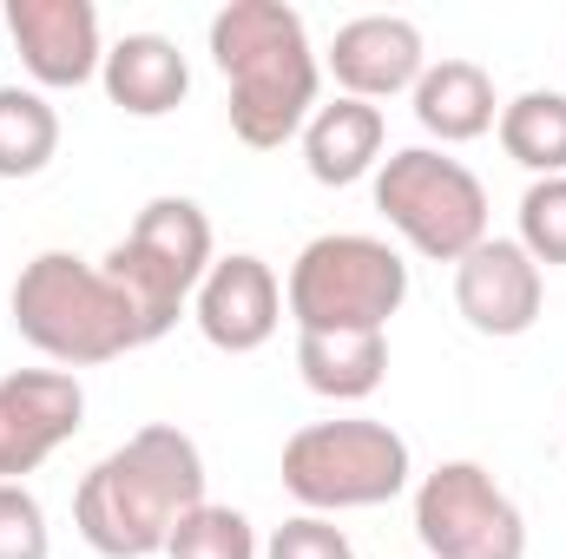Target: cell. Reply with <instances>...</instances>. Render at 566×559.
I'll use <instances>...</instances> for the list:
<instances>
[{
	"instance_id": "1",
	"label": "cell",
	"mask_w": 566,
	"mask_h": 559,
	"mask_svg": "<svg viewBox=\"0 0 566 559\" xmlns=\"http://www.w3.org/2000/svg\"><path fill=\"white\" fill-rule=\"evenodd\" d=\"M191 507H205V454L171 421H151L133 441H119L73 487V527L99 559L165 553Z\"/></svg>"
},
{
	"instance_id": "2",
	"label": "cell",
	"mask_w": 566,
	"mask_h": 559,
	"mask_svg": "<svg viewBox=\"0 0 566 559\" xmlns=\"http://www.w3.org/2000/svg\"><path fill=\"white\" fill-rule=\"evenodd\" d=\"M211 60L231 93V133L251 151H283L303 139L316 93H323V60L310 46V27L283 0H231L211 13Z\"/></svg>"
},
{
	"instance_id": "3",
	"label": "cell",
	"mask_w": 566,
	"mask_h": 559,
	"mask_svg": "<svg viewBox=\"0 0 566 559\" xmlns=\"http://www.w3.org/2000/svg\"><path fill=\"white\" fill-rule=\"evenodd\" d=\"M7 309H13L20 342H33L60 369H99V362H119V356L145 349L133 303L119 296V283L99 264L73 257V251L27 257L20 277H13Z\"/></svg>"
},
{
	"instance_id": "4",
	"label": "cell",
	"mask_w": 566,
	"mask_h": 559,
	"mask_svg": "<svg viewBox=\"0 0 566 559\" xmlns=\"http://www.w3.org/2000/svg\"><path fill=\"white\" fill-rule=\"evenodd\" d=\"M416 454L409 441L376 415H336V421H303L283 441V494L303 514H363L389 507L409 494Z\"/></svg>"
},
{
	"instance_id": "5",
	"label": "cell",
	"mask_w": 566,
	"mask_h": 559,
	"mask_svg": "<svg viewBox=\"0 0 566 559\" xmlns=\"http://www.w3.org/2000/svg\"><path fill=\"white\" fill-rule=\"evenodd\" d=\"M402 303H409V264L396 244H382L369 231L310 238L283 277V309L296 316V336L389 329V316Z\"/></svg>"
},
{
	"instance_id": "6",
	"label": "cell",
	"mask_w": 566,
	"mask_h": 559,
	"mask_svg": "<svg viewBox=\"0 0 566 559\" xmlns=\"http://www.w3.org/2000/svg\"><path fill=\"white\" fill-rule=\"evenodd\" d=\"M218 264L211 251V218L191 204V198H151L133 231L106 251V277L119 283V296L133 303V323H139V342H158L185 303L198 296L205 271Z\"/></svg>"
},
{
	"instance_id": "7",
	"label": "cell",
	"mask_w": 566,
	"mask_h": 559,
	"mask_svg": "<svg viewBox=\"0 0 566 559\" xmlns=\"http://www.w3.org/2000/svg\"><path fill=\"white\" fill-rule=\"evenodd\" d=\"M376 211L428 264H461L474 244L494 238L488 231V184L434 145H402L376 165Z\"/></svg>"
},
{
	"instance_id": "8",
	"label": "cell",
	"mask_w": 566,
	"mask_h": 559,
	"mask_svg": "<svg viewBox=\"0 0 566 559\" xmlns=\"http://www.w3.org/2000/svg\"><path fill=\"white\" fill-rule=\"evenodd\" d=\"M416 540L428 559H527V514L481 461H441L416 481Z\"/></svg>"
},
{
	"instance_id": "9",
	"label": "cell",
	"mask_w": 566,
	"mask_h": 559,
	"mask_svg": "<svg viewBox=\"0 0 566 559\" xmlns=\"http://www.w3.org/2000/svg\"><path fill=\"white\" fill-rule=\"evenodd\" d=\"M86 428V389L73 369L0 376V481H27L53 447Z\"/></svg>"
},
{
	"instance_id": "10",
	"label": "cell",
	"mask_w": 566,
	"mask_h": 559,
	"mask_svg": "<svg viewBox=\"0 0 566 559\" xmlns=\"http://www.w3.org/2000/svg\"><path fill=\"white\" fill-rule=\"evenodd\" d=\"M541 303H547V271L514 238H488L454 264V309L474 336L494 342L527 336L541 323Z\"/></svg>"
},
{
	"instance_id": "11",
	"label": "cell",
	"mask_w": 566,
	"mask_h": 559,
	"mask_svg": "<svg viewBox=\"0 0 566 559\" xmlns=\"http://www.w3.org/2000/svg\"><path fill=\"white\" fill-rule=\"evenodd\" d=\"M191 316L218 356H258L283 323V283L258 251H231L205 271L198 296H191Z\"/></svg>"
},
{
	"instance_id": "12",
	"label": "cell",
	"mask_w": 566,
	"mask_h": 559,
	"mask_svg": "<svg viewBox=\"0 0 566 559\" xmlns=\"http://www.w3.org/2000/svg\"><path fill=\"white\" fill-rule=\"evenodd\" d=\"M7 33L20 66L40 86H86L106 66V40H99V7L93 0H7Z\"/></svg>"
},
{
	"instance_id": "13",
	"label": "cell",
	"mask_w": 566,
	"mask_h": 559,
	"mask_svg": "<svg viewBox=\"0 0 566 559\" xmlns=\"http://www.w3.org/2000/svg\"><path fill=\"white\" fill-rule=\"evenodd\" d=\"M323 66L336 73L343 99H396V93H416V80L428 73V46L422 27L402 20V13H356L336 27Z\"/></svg>"
},
{
	"instance_id": "14",
	"label": "cell",
	"mask_w": 566,
	"mask_h": 559,
	"mask_svg": "<svg viewBox=\"0 0 566 559\" xmlns=\"http://www.w3.org/2000/svg\"><path fill=\"white\" fill-rule=\"evenodd\" d=\"M99 86H106V99H113L126 119H165V113H178L185 93H191V60H185L178 40H165V33H126V40L106 46Z\"/></svg>"
},
{
	"instance_id": "15",
	"label": "cell",
	"mask_w": 566,
	"mask_h": 559,
	"mask_svg": "<svg viewBox=\"0 0 566 559\" xmlns=\"http://www.w3.org/2000/svg\"><path fill=\"white\" fill-rule=\"evenodd\" d=\"M382 139H389L382 106H369V99H343V93H336V99L316 106L310 126H303V165H310L316 184L343 191V184H356V178H376V165H382Z\"/></svg>"
},
{
	"instance_id": "16",
	"label": "cell",
	"mask_w": 566,
	"mask_h": 559,
	"mask_svg": "<svg viewBox=\"0 0 566 559\" xmlns=\"http://www.w3.org/2000/svg\"><path fill=\"white\" fill-rule=\"evenodd\" d=\"M409 106H416V126L441 145L488 139L494 119H501L494 80H488V66H474V60H428V73L416 80Z\"/></svg>"
},
{
	"instance_id": "17",
	"label": "cell",
	"mask_w": 566,
	"mask_h": 559,
	"mask_svg": "<svg viewBox=\"0 0 566 559\" xmlns=\"http://www.w3.org/2000/svg\"><path fill=\"white\" fill-rule=\"evenodd\" d=\"M296 376L323 402H369L389 376V329L349 336H296Z\"/></svg>"
},
{
	"instance_id": "18",
	"label": "cell",
	"mask_w": 566,
	"mask_h": 559,
	"mask_svg": "<svg viewBox=\"0 0 566 559\" xmlns=\"http://www.w3.org/2000/svg\"><path fill=\"white\" fill-rule=\"evenodd\" d=\"M494 133H501V151H507L521 171H534V178H566V93L534 86V93L507 99L501 119H494Z\"/></svg>"
},
{
	"instance_id": "19",
	"label": "cell",
	"mask_w": 566,
	"mask_h": 559,
	"mask_svg": "<svg viewBox=\"0 0 566 559\" xmlns=\"http://www.w3.org/2000/svg\"><path fill=\"white\" fill-rule=\"evenodd\" d=\"M60 151V113L33 86H0V178H40Z\"/></svg>"
},
{
	"instance_id": "20",
	"label": "cell",
	"mask_w": 566,
	"mask_h": 559,
	"mask_svg": "<svg viewBox=\"0 0 566 559\" xmlns=\"http://www.w3.org/2000/svg\"><path fill=\"white\" fill-rule=\"evenodd\" d=\"M165 559H264V547H258V527L238 507H211L205 500V507H191L178 520Z\"/></svg>"
},
{
	"instance_id": "21",
	"label": "cell",
	"mask_w": 566,
	"mask_h": 559,
	"mask_svg": "<svg viewBox=\"0 0 566 559\" xmlns=\"http://www.w3.org/2000/svg\"><path fill=\"white\" fill-rule=\"evenodd\" d=\"M541 271L566 264V178H534L521 191V238H514Z\"/></svg>"
},
{
	"instance_id": "22",
	"label": "cell",
	"mask_w": 566,
	"mask_h": 559,
	"mask_svg": "<svg viewBox=\"0 0 566 559\" xmlns=\"http://www.w3.org/2000/svg\"><path fill=\"white\" fill-rule=\"evenodd\" d=\"M53 534H46V507L27 481H0V559H46Z\"/></svg>"
},
{
	"instance_id": "23",
	"label": "cell",
	"mask_w": 566,
	"mask_h": 559,
	"mask_svg": "<svg viewBox=\"0 0 566 559\" xmlns=\"http://www.w3.org/2000/svg\"><path fill=\"white\" fill-rule=\"evenodd\" d=\"M264 559H356V547L329 514H296L264 540Z\"/></svg>"
}]
</instances>
